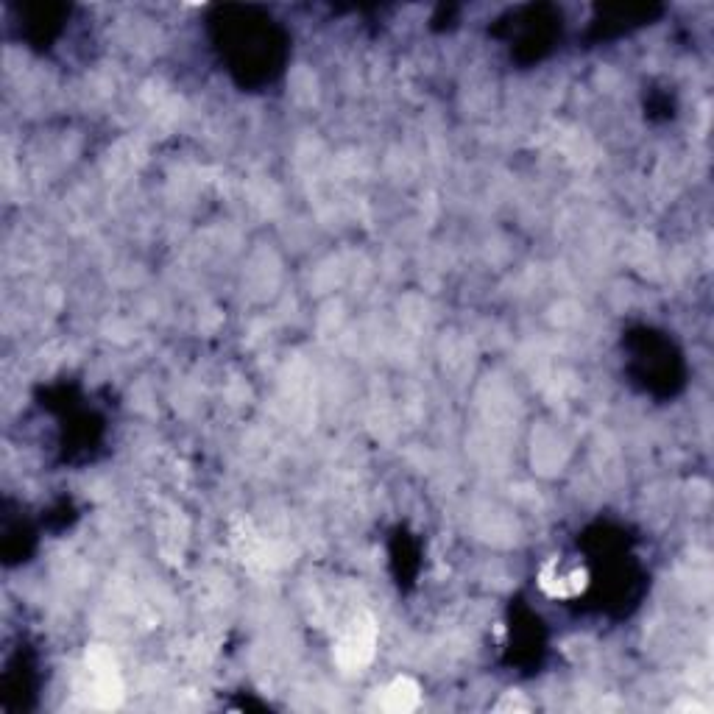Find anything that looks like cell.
<instances>
[{
  "label": "cell",
  "instance_id": "3",
  "mask_svg": "<svg viewBox=\"0 0 714 714\" xmlns=\"http://www.w3.org/2000/svg\"><path fill=\"white\" fill-rule=\"evenodd\" d=\"M419 703V687L410 678H397L383 689L380 706L388 712H410Z\"/></svg>",
  "mask_w": 714,
  "mask_h": 714
},
{
  "label": "cell",
  "instance_id": "1",
  "mask_svg": "<svg viewBox=\"0 0 714 714\" xmlns=\"http://www.w3.org/2000/svg\"><path fill=\"white\" fill-rule=\"evenodd\" d=\"M87 670L93 678V698L101 706H118L120 701V675L115 670V656L104 648H93L87 653Z\"/></svg>",
  "mask_w": 714,
  "mask_h": 714
},
{
  "label": "cell",
  "instance_id": "2",
  "mask_svg": "<svg viewBox=\"0 0 714 714\" xmlns=\"http://www.w3.org/2000/svg\"><path fill=\"white\" fill-rule=\"evenodd\" d=\"M374 639H377V628H374V620H371L369 614H363V617H357L352 625H349V631L344 634V639H341V645H338V662L344 664V667H360V664H366L371 659V653H374Z\"/></svg>",
  "mask_w": 714,
  "mask_h": 714
},
{
  "label": "cell",
  "instance_id": "4",
  "mask_svg": "<svg viewBox=\"0 0 714 714\" xmlns=\"http://www.w3.org/2000/svg\"><path fill=\"white\" fill-rule=\"evenodd\" d=\"M497 709H500V712H503V709H528V703H516L514 692H508V698H505V701L500 703Z\"/></svg>",
  "mask_w": 714,
  "mask_h": 714
}]
</instances>
